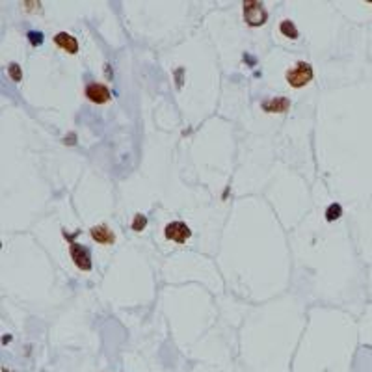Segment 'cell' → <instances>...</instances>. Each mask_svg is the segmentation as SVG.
I'll list each match as a JSON object with an SVG mask.
<instances>
[{
	"instance_id": "1",
	"label": "cell",
	"mask_w": 372,
	"mask_h": 372,
	"mask_svg": "<svg viewBox=\"0 0 372 372\" xmlns=\"http://www.w3.org/2000/svg\"><path fill=\"white\" fill-rule=\"evenodd\" d=\"M313 78V69H311L309 63L305 62H298L292 69L287 71V82L292 88H302Z\"/></svg>"
},
{
	"instance_id": "2",
	"label": "cell",
	"mask_w": 372,
	"mask_h": 372,
	"mask_svg": "<svg viewBox=\"0 0 372 372\" xmlns=\"http://www.w3.org/2000/svg\"><path fill=\"white\" fill-rule=\"evenodd\" d=\"M244 17L249 26H263L266 23V11L259 2H244Z\"/></svg>"
},
{
	"instance_id": "3",
	"label": "cell",
	"mask_w": 372,
	"mask_h": 372,
	"mask_svg": "<svg viewBox=\"0 0 372 372\" xmlns=\"http://www.w3.org/2000/svg\"><path fill=\"white\" fill-rule=\"evenodd\" d=\"M71 257L77 264L80 270H90L92 268V257H90V251L80 246L77 242H71Z\"/></svg>"
},
{
	"instance_id": "4",
	"label": "cell",
	"mask_w": 372,
	"mask_h": 372,
	"mask_svg": "<svg viewBox=\"0 0 372 372\" xmlns=\"http://www.w3.org/2000/svg\"><path fill=\"white\" fill-rule=\"evenodd\" d=\"M190 234H192V232L188 229V225L183 224V222H173V224L166 225V236L173 242L183 244V242H186V238H188Z\"/></svg>"
},
{
	"instance_id": "5",
	"label": "cell",
	"mask_w": 372,
	"mask_h": 372,
	"mask_svg": "<svg viewBox=\"0 0 372 372\" xmlns=\"http://www.w3.org/2000/svg\"><path fill=\"white\" fill-rule=\"evenodd\" d=\"M86 97L92 102H106L110 99V92L101 84H90L86 88Z\"/></svg>"
},
{
	"instance_id": "6",
	"label": "cell",
	"mask_w": 372,
	"mask_h": 372,
	"mask_svg": "<svg viewBox=\"0 0 372 372\" xmlns=\"http://www.w3.org/2000/svg\"><path fill=\"white\" fill-rule=\"evenodd\" d=\"M56 45L60 46V48H63V50H67V52H71V54H75L78 50V43L77 39L73 38L71 34H65V32H60L58 36L54 38Z\"/></svg>"
},
{
	"instance_id": "7",
	"label": "cell",
	"mask_w": 372,
	"mask_h": 372,
	"mask_svg": "<svg viewBox=\"0 0 372 372\" xmlns=\"http://www.w3.org/2000/svg\"><path fill=\"white\" fill-rule=\"evenodd\" d=\"M92 236H93V240H97L99 244H112V242H114V232L110 231L106 225L93 227Z\"/></svg>"
},
{
	"instance_id": "8",
	"label": "cell",
	"mask_w": 372,
	"mask_h": 372,
	"mask_svg": "<svg viewBox=\"0 0 372 372\" xmlns=\"http://www.w3.org/2000/svg\"><path fill=\"white\" fill-rule=\"evenodd\" d=\"M290 106V102L283 97H276V99H270V101L263 102V108L266 112H285V110Z\"/></svg>"
},
{
	"instance_id": "9",
	"label": "cell",
	"mask_w": 372,
	"mask_h": 372,
	"mask_svg": "<svg viewBox=\"0 0 372 372\" xmlns=\"http://www.w3.org/2000/svg\"><path fill=\"white\" fill-rule=\"evenodd\" d=\"M341 214H342L341 205H339V203H333V205H329L327 210H326V220H327V222H335L337 218H341Z\"/></svg>"
},
{
	"instance_id": "10",
	"label": "cell",
	"mask_w": 372,
	"mask_h": 372,
	"mask_svg": "<svg viewBox=\"0 0 372 372\" xmlns=\"http://www.w3.org/2000/svg\"><path fill=\"white\" fill-rule=\"evenodd\" d=\"M281 34L290 39L298 38V30H296V26L290 23V21H283V23H281Z\"/></svg>"
},
{
	"instance_id": "11",
	"label": "cell",
	"mask_w": 372,
	"mask_h": 372,
	"mask_svg": "<svg viewBox=\"0 0 372 372\" xmlns=\"http://www.w3.org/2000/svg\"><path fill=\"white\" fill-rule=\"evenodd\" d=\"M145 225H147V218L143 216V214H136L134 216V222H132V229L134 231H141Z\"/></svg>"
},
{
	"instance_id": "12",
	"label": "cell",
	"mask_w": 372,
	"mask_h": 372,
	"mask_svg": "<svg viewBox=\"0 0 372 372\" xmlns=\"http://www.w3.org/2000/svg\"><path fill=\"white\" fill-rule=\"evenodd\" d=\"M28 39H30V43L34 46H39L43 43V34H41V32H30V34H28Z\"/></svg>"
},
{
	"instance_id": "13",
	"label": "cell",
	"mask_w": 372,
	"mask_h": 372,
	"mask_svg": "<svg viewBox=\"0 0 372 372\" xmlns=\"http://www.w3.org/2000/svg\"><path fill=\"white\" fill-rule=\"evenodd\" d=\"M9 77L13 78L15 82H19V80L23 78V75H21V67H19L17 63H11V65H9Z\"/></svg>"
}]
</instances>
